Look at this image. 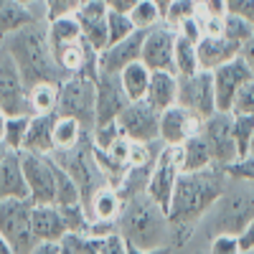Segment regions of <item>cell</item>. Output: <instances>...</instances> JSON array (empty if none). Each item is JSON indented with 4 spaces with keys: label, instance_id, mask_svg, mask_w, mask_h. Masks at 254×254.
Returning a JSON list of instances; mask_svg holds the SVG:
<instances>
[{
    "label": "cell",
    "instance_id": "f5cc1de1",
    "mask_svg": "<svg viewBox=\"0 0 254 254\" xmlns=\"http://www.w3.org/2000/svg\"><path fill=\"white\" fill-rule=\"evenodd\" d=\"M20 3H23V5H33V3H36V0H20Z\"/></svg>",
    "mask_w": 254,
    "mask_h": 254
},
{
    "label": "cell",
    "instance_id": "ffe728a7",
    "mask_svg": "<svg viewBox=\"0 0 254 254\" xmlns=\"http://www.w3.org/2000/svg\"><path fill=\"white\" fill-rule=\"evenodd\" d=\"M33 18H49L44 0H36L33 5H23L20 0H0V41L20 26L31 23Z\"/></svg>",
    "mask_w": 254,
    "mask_h": 254
},
{
    "label": "cell",
    "instance_id": "30bf717a",
    "mask_svg": "<svg viewBox=\"0 0 254 254\" xmlns=\"http://www.w3.org/2000/svg\"><path fill=\"white\" fill-rule=\"evenodd\" d=\"M176 38H178L176 28L171 23H165V20H160L153 28H147L145 38H142V51H140V59L145 61V66L150 71H173L176 74V61H173Z\"/></svg>",
    "mask_w": 254,
    "mask_h": 254
},
{
    "label": "cell",
    "instance_id": "ab89813d",
    "mask_svg": "<svg viewBox=\"0 0 254 254\" xmlns=\"http://www.w3.org/2000/svg\"><path fill=\"white\" fill-rule=\"evenodd\" d=\"M176 33L181 38H188V41H193V44H198V41L203 38V26H201V15H190V18H183L181 23L173 26Z\"/></svg>",
    "mask_w": 254,
    "mask_h": 254
},
{
    "label": "cell",
    "instance_id": "816d5d0a",
    "mask_svg": "<svg viewBox=\"0 0 254 254\" xmlns=\"http://www.w3.org/2000/svg\"><path fill=\"white\" fill-rule=\"evenodd\" d=\"M247 155H254V132H252V142H249V153Z\"/></svg>",
    "mask_w": 254,
    "mask_h": 254
},
{
    "label": "cell",
    "instance_id": "d590c367",
    "mask_svg": "<svg viewBox=\"0 0 254 254\" xmlns=\"http://www.w3.org/2000/svg\"><path fill=\"white\" fill-rule=\"evenodd\" d=\"M117 137H122V127H120L117 120L99 122V125L92 127V142H94V147H99V150H107Z\"/></svg>",
    "mask_w": 254,
    "mask_h": 254
},
{
    "label": "cell",
    "instance_id": "4dcf8cb0",
    "mask_svg": "<svg viewBox=\"0 0 254 254\" xmlns=\"http://www.w3.org/2000/svg\"><path fill=\"white\" fill-rule=\"evenodd\" d=\"M130 18H132L137 31H147V28L158 26L163 20V10L155 5V0H140V3L130 10Z\"/></svg>",
    "mask_w": 254,
    "mask_h": 254
},
{
    "label": "cell",
    "instance_id": "cb8c5ba5",
    "mask_svg": "<svg viewBox=\"0 0 254 254\" xmlns=\"http://www.w3.org/2000/svg\"><path fill=\"white\" fill-rule=\"evenodd\" d=\"M145 99L160 112L168 110L171 104H176L178 102V74H173V71H153Z\"/></svg>",
    "mask_w": 254,
    "mask_h": 254
},
{
    "label": "cell",
    "instance_id": "8d00e7d4",
    "mask_svg": "<svg viewBox=\"0 0 254 254\" xmlns=\"http://www.w3.org/2000/svg\"><path fill=\"white\" fill-rule=\"evenodd\" d=\"M229 112L231 115H254V79L244 81L242 87L237 89Z\"/></svg>",
    "mask_w": 254,
    "mask_h": 254
},
{
    "label": "cell",
    "instance_id": "44dd1931",
    "mask_svg": "<svg viewBox=\"0 0 254 254\" xmlns=\"http://www.w3.org/2000/svg\"><path fill=\"white\" fill-rule=\"evenodd\" d=\"M31 224H33L36 244L38 242H61V237L69 231L66 221L61 216L59 203H33Z\"/></svg>",
    "mask_w": 254,
    "mask_h": 254
},
{
    "label": "cell",
    "instance_id": "60d3db41",
    "mask_svg": "<svg viewBox=\"0 0 254 254\" xmlns=\"http://www.w3.org/2000/svg\"><path fill=\"white\" fill-rule=\"evenodd\" d=\"M229 176H237V178H247L254 181V155H242L239 160H234L226 168Z\"/></svg>",
    "mask_w": 254,
    "mask_h": 254
},
{
    "label": "cell",
    "instance_id": "8992f818",
    "mask_svg": "<svg viewBox=\"0 0 254 254\" xmlns=\"http://www.w3.org/2000/svg\"><path fill=\"white\" fill-rule=\"evenodd\" d=\"M31 198H3L0 201V234H3L13 254H31L36 247V234L31 224Z\"/></svg>",
    "mask_w": 254,
    "mask_h": 254
},
{
    "label": "cell",
    "instance_id": "484cf974",
    "mask_svg": "<svg viewBox=\"0 0 254 254\" xmlns=\"http://www.w3.org/2000/svg\"><path fill=\"white\" fill-rule=\"evenodd\" d=\"M59 104V84L56 81H36L28 87V110L31 115H51Z\"/></svg>",
    "mask_w": 254,
    "mask_h": 254
},
{
    "label": "cell",
    "instance_id": "f1b7e54d",
    "mask_svg": "<svg viewBox=\"0 0 254 254\" xmlns=\"http://www.w3.org/2000/svg\"><path fill=\"white\" fill-rule=\"evenodd\" d=\"M49 38H51V46L59 44H69V41L81 38V26L74 13H64V15H54L49 18Z\"/></svg>",
    "mask_w": 254,
    "mask_h": 254
},
{
    "label": "cell",
    "instance_id": "f6af8a7d",
    "mask_svg": "<svg viewBox=\"0 0 254 254\" xmlns=\"http://www.w3.org/2000/svg\"><path fill=\"white\" fill-rule=\"evenodd\" d=\"M242 59L247 61V66H249V71H252V76H254V33L249 36V41H244V46H242Z\"/></svg>",
    "mask_w": 254,
    "mask_h": 254
},
{
    "label": "cell",
    "instance_id": "1f68e13d",
    "mask_svg": "<svg viewBox=\"0 0 254 254\" xmlns=\"http://www.w3.org/2000/svg\"><path fill=\"white\" fill-rule=\"evenodd\" d=\"M28 120H31V115H8L5 137H3V142L8 147H13V150H23L26 132H28Z\"/></svg>",
    "mask_w": 254,
    "mask_h": 254
},
{
    "label": "cell",
    "instance_id": "836d02e7",
    "mask_svg": "<svg viewBox=\"0 0 254 254\" xmlns=\"http://www.w3.org/2000/svg\"><path fill=\"white\" fill-rule=\"evenodd\" d=\"M252 33H254V26L249 23V20H244L237 13H226V18H224V36L226 38H231V41H237V44L244 46V41H249Z\"/></svg>",
    "mask_w": 254,
    "mask_h": 254
},
{
    "label": "cell",
    "instance_id": "7c38bea8",
    "mask_svg": "<svg viewBox=\"0 0 254 254\" xmlns=\"http://www.w3.org/2000/svg\"><path fill=\"white\" fill-rule=\"evenodd\" d=\"M178 104L198 115L201 120L216 112V94H214V76L206 69H198L196 74L178 76Z\"/></svg>",
    "mask_w": 254,
    "mask_h": 254
},
{
    "label": "cell",
    "instance_id": "4fadbf2b",
    "mask_svg": "<svg viewBox=\"0 0 254 254\" xmlns=\"http://www.w3.org/2000/svg\"><path fill=\"white\" fill-rule=\"evenodd\" d=\"M0 107L8 115H31L28 87L3 44H0Z\"/></svg>",
    "mask_w": 254,
    "mask_h": 254
},
{
    "label": "cell",
    "instance_id": "2e32d148",
    "mask_svg": "<svg viewBox=\"0 0 254 254\" xmlns=\"http://www.w3.org/2000/svg\"><path fill=\"white\" fill-rule=\"evenodd\" d=\"M130 104L120 74H110V71H99L97 69V122H112L117 120V115Z\"/></svg>",
    "mask_w": 254,
    "mask_h": 254
},
{
    "label": "cell",
    "instance_id": "7dc6e473",
    "mask_svg": "<svg viewBox=\"0 0 254 254\" xmlns=\"http://www.w3.org/2000/svg\"><path fill=\"white\" fill-rule=\"evenodd\" d=\"M137 3H140V0H107V5L112 10H122V13H130Z\"/></svg>",
    "mask_w": 254,
    "mask_h": 254
},
{
    "label": "cell",
    "instance_id": "7a4b0ae2",
    "mask_svg": "<svg viewBox=\"0 0 254 254\" xmlns=\"http://www.w3.org/2000/svg\"><path fill=\"white\" fill-rule=\"evenodd\" d=\"M252 219H254V181L226 173V183L221 188L219 198L201 216L196 229L190 231L188 252H206L208 239L214 234H221V231L239 237V231Z\"/></svg>",
    "mask_w": 254,
    "mask_h": 254
},
{
    "label": "cell",
    "instance_id": "9c48e42d",
    "mask_svg": "<svg viewBox=\"0 0 254 254\" xmlns=\"http://www.w3.org/2000/svg\"><path fill=\"white\" fill-rule=\"evenodd\" d=\"M28 196L33 203H56V160L44 153L20 150Z\"/></svg>",
    "mask_w": 254,
    "mask_h": 254
},
{
    "label": "cell",
    "instance_id": "5bb4252c",
    "mask_svg": "<svg viewBox=\"0 0 254 254\" xmlns=\"http://www.w3.org/2000/svg\"><path fill=\"white\" fill-rule=\"evenodd\" d=\"M74 15L81 26V38L94 51H102L110 44V38H107V15H110L107 0H84V3H79L74 8Z\"/></svg>",
    "mask_w": 254,
    "mask_h": 254
},
{
    "label": "cell",
    "instance_id": "6da1fadb",
    "mask_svg": "<svg viewBox=\"0 0 254 254\" xmlns=\"http://www.w3.org/2000/svg\"><path fill=\"white\" fill-rule=\"evenodd\" d=\"M226 183V168L208 165L203 171H183L171 203H168V216L173 221L176 239H173V252H188L190 231L196 229L201 216L214 206L219 198L221 188Z\"/></svg>",
    "mask_w": 254,
    "mask_h": 254
},
{
    "label": "cell",
    "instance_id": "7bdbcfd3",
    "mask_svg": "<svg viewBox=\"0 0 254 254\" xmlns=\"http://www.w3.org/2000/svg\"><path fill=\"white\" fill-rule=\"evenodd\" d=\"M224 18L226 15H201L203 36H224Z\"/></svg>",
    "mask_w": 254,
    "mask_h": 254
},
{
    "label": "cell",
    "instance_id": "7402d4cb",
    "mask_svg": "<svg viewBox=\"0 0 254 254\" xmlns=\"http://www.w3.org/2000/svg\"><path fill=\"white\" fill-rule=\"evenodd\" d=\"M198 64L201 69L206 71H214L216 66H221V64L231 61L234 56H239L242 51V44H237V41H231L226 36H203L198 44Z\"/></svg>",
    "mask_w": 254,
    "mask_h": 254
},
{
    "label": "cell",
    "instance_id": "52a82bcc",
    "mask_svg": "<svg viewBox=\"0 0 254 254\" xmlns=\"http://www.w3.org/2000/svg\"><path fill=\"white\" fill-rule=\"evenodd\" d=\"M201 135L208 145V153L214 158V165L229 168L239 160V147L234 140V117L226 110H216L201 122Z\"/></svg>",
    "mask_w": 254,
    "mask_h": 254
},
{
    "label": "cell",
    "instance_id": "9a60e30c",
    "mask_svg": "<svg viewBox=\"0 0 254 254\" xmlns=\"http://www.w3.org/2000/svg\"><path fill=\"white\" fill-rule=\"evenodd\" d=\"M211 76H214V94H216V110H226L231 107V99H234L237 89L242 87L244 81L254 79L247 61L239 56H234L231 61L221 64V66H216L214 71H211Z\"/></svg>",
    "mask_w": 254,
    "mask_h": 254
},
{
    "label": "cell",
    "instance_id": "bcb514c9",
    "mask_svg": "<svg viewBox=\"0 0 254 254\" xmlns=\"http://www.w3.org/2000/svg\"><path fill=\"white\" fill-rule=\"evenodd\" d=\"M59 252H61V242H38L31 254H59Z\"/></svg>",
    "mask_w": 254,
    "mask_h": 254
},
{
    "label": "cell",
    "instance_id": "c3c4849f",
    "mask_svg": "<svg viewBox=\"0 0 254 254\" xmlns=\"http://www.w3.org/2000/svg\"><path fill=\"white\" fill-rule=\"evenodd\" d=\"M5 125H8V112L0 107V142H3V137H5Z\"/></svg>",
    "mask_w": 254,
    "mask_h": 254
},
{
    "label": "cell",
    "instance_id": "5b68a950",
    "mask_svg": "<svg viewBox=\"0 0 254 254\" xmlns=\"http://www.w3.org/2000/svg\"><path fill=\"white\" fill-rule=\"evenodd\" d=\"M56 115L74 117L92 130L97 122V71H79L59 84Z\"/></svg>",
    "mask_w": 254,
    "mask_h": 254
},
{
    "label": "cell",
    "instance_id": "277c9868",
    "mask_svg": "<svg viewBox=\"0 0 254 254\" xmlns=\"http://www.w3.org/2000/svg\"><path fill=\"white\" fill-rule=\"evenodd\" d=\"M0 44L13 56L20 76L26 81V87H31L36 81L61 84L66 79L64 71L59 69L56 56H54V46L49 38V18H33L31 23L8 33Z\"/></svg>",
    "mask_w": 254,
    "mask_h": 254
},
{
    "label": "cell",
    "instance_id": "ac0fdd59",
    "mask_svg": "<svg viewBox=\"0 0 254 254\" xmlns=\"http://www.w3.org/2000/svg\"><path fill=\"white\" fill-rule=\"evenodd\" d=\"M3 198H31V196L20 150H13L5 142H0V201Z\"/></svg>",
    "mask_w": 254,
    "mask_h": 254
},
{
    "label": "cell",
    "instance_id": "ee69618b",
    "mask_svg": "<svg viewBox=\"0 0 254 254\" xmlns=\"http://www.w3.org/2000/svg\"><path fill=\"white\" fill-rule=\"evenodd\" d=\"M239 249L242 254H254V219L239 231Z\"/></svg>",
    "mask_w": 254,
    "mask_h": 254
},
{
    "label": "cell",
    "instance_id": "4316f807",
    "mask_svg": "<svg viewBox=\"0 0 254 254\" xmlns=\"http://www.w3.org/2000/svg\"><path fill=\"white\" fill-rule=\"evenodd\" d=\"M181 158H183V171H203L214 165V158L208 153V145L201 132L190 135L186 142H181Z\"/></svg>",
    "mask_w": 254,
    "mask_h": 254
},
{
    "label": "cell",
    "instance_id": "d6a6232c",
    "mask_svg": "<svg viewBox=\"0 0 254 254\" xmlns=\"http://www.w3.org/2000/svg\"><path fill=\"white\" fill-rule=\"evenodd\" d=\"M135 31L137 28L132 23L130 13H122V10H112L110 8V15H107V38H110V44H117V41L127 38Z\"/></svg>",
    "mask_w": 254,
    "mask_h": 254
},
{
    "label": "cell",
    "instance_id": "681fc988",
    "mask_svg": "<svg viewBox=\"0 0 254 254\" xmlns=\"http://www.w3.org/2000/svg\"><path fill=\"white\" fill-rule=\"evenodd\" d=\"M0 254H13V247H10V242L0 234Z\"/></svg>",
    "mask_w": 254,
    "mask_h": 254
},
{
    "label": "cell",
    "instance_id": "8fae6325",
    "mask_svg": "<svg viewBox=\"0 0 254 254\" xmlns=\"http://www.w3.org/2000/svg\"><path fill=\"white\" fill-rule=\"evenodd\" d=\"M122 135L135 142L160 140V110H155L147 99H132L117 115Z\"/></svg>",
    "mask_w": 254,
    "mask_h": 254
},
{
    "label": "cell",
    "instance_id": "74e56055",
    "mask_svg": "<svg viewBox=\"0 0 254 254\" xmlns=\"http://www.w3.org/2000/svg\"><path fill=\"white\" fill-rule=\"evenodd\" d=\"M190 15H198V0H173V3L168 5L163 20L171 23V26H176V23H181L183 18H190Z\"/></svg>",
    "mask_w": 254,
    "mask_h": 254
},
{
    "label": "cell",
    "instance_id": "d6986e66",
    "mask_svg": "<svg viewBox=\"0 0 254 254\" xmlns=\"http://www.w3.org/2000/svg\"><path fill=\"white\" fill-rule=\"evenodd\" d=\"M142 38H145V31H135L127 38L117 41V44H107L97 54V69L99 71H110V74H120L127 64H132V61L140 59Z\"/></svg>",
    "mask_w": 254,
    "mask_h": 254
},
{
    "label": "cell",
    "instance_id": "f35d334b",
    "mask_svg": "<svg viewBox=\"0 0 254 254\" xmlns=\"http://www.w3.org/2000/svg\"><path fill=\"white\" fill-rule=\"evenodd\" d=\"M206 252L211 254H242L239 249V237L229 234V231H221V234H214L206 244Z\"/></svg>",
    "mask_w": 254,
    "mask_h": 254
},
{
    "label": "cell",
    "instance_id": "f546056e",
    "mask_svg": "<svg viewBox=\"0 0 254 254\" xmlns=\"http://www.w3.org/2000/svg\"><path fill=\"white\" fill-rule=\"evenodd\" d=\"M173 61H176V74L178 76H188V74H196L201 69L198 64V49L193 41L188 38H176V54H173Z\"/></svg>",
    "mask_w": 254,
    "mask_h": 254
},
{
    "label": "cell",
    "instance_id": "603a6c76",
    "mask_svg": "<svg viewBox=\"0 0 254 254\" xmlns=\"http://www.w3.org/2000/svg\"><path fill=\"white\" fill-rule=\"evenodd\" d=\"M54 120H56V112H51V115H31L23 150L44 153V155L54 153Z\"/></svg>",
    "mask_w": 254,
    "mask_h": 254
},
{
    "label": "cell",
    "instance_id": "ba28073f",
    "mask_svg": "<svg viewBox=\"0 0 254 254\" xmlns=\"http://www.w3.org/2000/svg\"><path fill=\"white\" fill-rule=\"evenodd\" d=\"M181 173H183L181 145L163 142L155 160H153V165H150V176H147V196H153L158 203H163L168 208Z\"/></svg>",
    "mask_w": 254,
    "mask_h": 254
},
{
    "label": "cell",
    "instance_id": "d4e9b609",
    "mask_svg": "<svg viewBox=\"0 0 254 254\" xmlns=\"http://www.w3.org/2000/svg\"><path fill=\"white\" fill-rule=\"evenodd\" d=\"M150 76H153V71L145 66L142 59H137V61H132V64H127V66L120 71V81H122V87H125L127 97H130V102H132V99H145L147 84H150Z\"/></svg>",
    "mask_w": 254,
    "mask_h": 254
},
{
    "label": "cell",
    "instance_id": "3957f363",
    "mask_svg": "<svg viewBox=\"0 0 254 254\" xmlns=\"http://www.w3.org/2000/svg\"><path fill=\"white\" fill-rule=\"evenodd\" d=\"M117 231L125 237L130 252H173L176 229L168 216V208L147 193L125 198Z\"/></svg>",
    "mask_w": 254,
    "mask_h": 254
},
{
    "label": "cell",
    "instance_id": "e0dca14e",
    "mask_svg": "<svg viewBox=\"0 0 254 254\" xmlns=\"http://www.w3.org/2000/svg\"><path fill=\"white\" fill-rule=\"evenodd\" d=\"M201 117L186 110L183 104H171L168 110L160 112V140L168 145H181L190 135L201 132Z\"/></svg>",
    "mask_w": 254,
    "mask_h": 254
},
{
    "label": "cell",
    "instance_id": "e575fe53",
    "mask_svg": "<svg viewBox=\"0 0 254 254\" xmlns=\"http://www.w3.org/2000/svg\"><path fill=\"white\" fill-rule=\"evenodd\" d=\"M234 117V140L239 147V158L249 153V142L254 132V115H231Z\"/></svg>",
    "mask_w": 254,
    "mask_h": 254
},
{
    "label": "cell",
    "instance_id": "83f0119b",
    "mask_svg": "<svg viewBox=\"0 0 254 254\" xmlns=\"http://www.w3.org/2000/svg\"><path fill=\"white\" fill-rule=\"evenodd\" d=\"M84 135H87V127L79 120L66 117V115H56V120H54V150H69V147L81 142Z\"/></svg>",
    "mask_w": 254,
    "mask_h": 254
},
{
    "label": "cell",
    "instance_id": "b9f144b4",
    "mask_svg": "<svg viewBox=\"0 0 254 254\" xmlns=\"http://www.w3.org/2000/svg\"><path fill=\"white\" fill-rule=\"evenodd\" d=\"M229 13H237L254 26V0H226Z\"/></svg>",
    "mask_w": 254,
    "mask_h": 254
},
{
    "label": "cell",
    "instance_id": "f907efd6",
    "mask_svg": "<svg viewBox=\"0 0 254 254\" xmlns=\"http://www.w3.org/2000/svg\"><path fill=\"white\" fill-rule=\"evenodd\" d=\"M173 3V0H155V5L163 10V15H165V10H168V5H171Z\"/></svg>",
    "mask_w": 254,
    "mask_h": 254
}]
</instances>
